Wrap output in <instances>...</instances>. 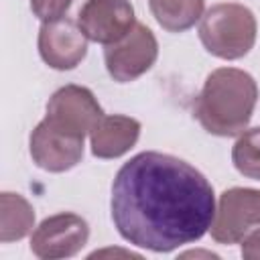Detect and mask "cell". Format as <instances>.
<instances>
[{"mask_svg": "<svg viewBox=\"0 0 260 260\" xmlns=\"http://www.w3.org/2000/svg\"><path fill=\"white\" fill-rule=\"evenodd\" d=\"M154 20L169 32H183L203 16L205 0H148Z\"/></svg>", "mask_w": 260, "mask_h": 260, "instance_id": "cell-13", "label": "cell"}, {"mask_svg": "<svg viewBox=\"0 0 260 260\" xmlns=\"http://www.w3.org/2000/svg\"><path fill=\"white\" fill-rule=\"evenodd\" d=\"M83 35L100 45L122 41L136 24L130 0H85L77 12Z\"/></svg>", "mask_w": 260, "mask_h": 260, "instance_id": "cell-10", "label": "cell"}, {"mask_svg": "<svg viewBox=\"0 0 260 260\" xmlns=\"http://www.w3.org/2000/svg\"><path fill=\"white\" fill-rule=\"evenodd\" d=\"M140 138V122L130 116H102L89 132L91 154L98 158H118L126 154Z\"/></svg>", "mask_w": 260, "mask_h": 260, "instance_id": "cell-11", "label": "cell"}, {"mask_svg": "<svg viewBox=\"0 0 260 260\" xmlns=\"http://www.w3.org/2000/svg\"><path fill=\"white\" fill-rule=\"evenodd\" d=\"M232 162L240 175L260 181V126L238 134L232 146Z\"/></svg>", "mask_w": 260, "mask_h": 260, "instance_id": "cell-14", "label": "cell"}, {"mask_svg": "<svg viewBox=\"0 0 260 260\" xmlns=\"http://www.w3.org/2000/svg\"><path fill=\"white\" fill-rule=\"evenodd\" d=\"M104 116L102 106L98 104L91 89L83 85H63L47 102V120L55 126L83 136L93 130L98 120Z\"/></svg>", "mask_w": 260, "mask_h": 260, "instance_id": "cell-9", "label": "cell"}, {"mask_svg": "<svg viewBox=\"0 0 260 260\" xmlns=\"http://www.w3.org/2000/svg\"><path fill=\"white\" fill-rule=\"evenodd\" d=\"M28 2H30L32 14L43 22L61 18L73 4V0H28Z\"/></svg>", "mask_w": 260, "mask_h": 260, "instance_id": "cell-15", "label": "cell"}, {"mask_svg": "<svg viewBox=\"0 0 260 260\" xmlns=\"http://www.w3.org/2000/svg\"><path fill=\"white\" fill-rule=\"evenodd\" d=\"M158 57V43L146 24L136 22L134 28L118 43L106 45L104 63L110 77L118 83H130L144 75Z\"/></svg>", "mask_w": 260, "mask_h": 260, "instance_id": "cell-6", "label": "cell"}, {"mask_svg": "<svg viewBox=\"0 0 260 260\" xmlns=\"http://www.w3.org/2000/svg\"><path fill=\"white\" fill-rule=\"evenodd\" d=\"M108 254H122V256H130V258H140V254H134V252H128V250H112V248H108V250H95V252H91L89 254V258H98V256H108Z\"/></svg>", "mask_w": 260, "mask_h": 260, "instance_id": "cell-17", "label": "cell"}, {"mask_svg": "<svg viewBox=\"0 0 260 260\" xmlns=\"http://www.w3.org/2000/svg\"><path fill=\"white\" fill-rule=\"evenodd\" d=\"M110 209L126 242L167 254L209 232L215 195L205 175L187 160L146 150L116 173Z\"/></svg>", "mask_w": 260, "mask_h": 260, "instance_id": "cell-1", "label": "cell"}, {"mask_svg": "<svg viewBox=\"0 0 260 260\" xmlns=\"http://www.w3.org/2000/svg\"><path fill=\"white\" fill-rule=\"evenodd\" d=\"M89 240L87 221L71 211L45 217L30 236V252L41 260L71 258L81 252Z\"/></svg>", "mask_w": 260, "mask_h": 260, "instance_id": "cell-5", "label": "cell"}, {"mask_svg": "<svg viewBox=\"0 0 260 260\" xmlns=\"http://www.w3.org/2000/svg\"><path fill=\"white\" fill-rule=\"evenodd\" d=\"M28 150L32 162L49 173H65L83 158V136L71 134L47 118L30 134Z\"/></svg>", "mask_w": 260, "mask_h": 260, "instance_id": "cell-7", "label": "cell"}, {"mask_svg": "<svg viewBox=\"0 0 260 260\" xmlns=\"http://www.w3.org/2000/svg\"><path fill=\"white\" fill-rule=\"evenodd\" d=\"M87 37L83 35L81 26L67 18L45 20L39 28V55L41 59L57 71L75 69L87 55Z\"/></svg>", "mask_w": 260, "mask_h": 260, "instance_id": "cell-8", "label": "cell"}, {"mask_svg": "<svg viewBox=\"0 0 260 260\" xmlns=\"http://www.w3.org/2000/svg\"><path fill=\"white\" fill-rule=\"evenodd\" d=\"M258 102L254 77L236 67L213 69L195 100L193 114L213 136H238L246 130Z\"/></svg>", "mask_w": 260, "mask_h": 260, "instance_id": "cell-2", "label": "cell"}, {"mask_svg": "<svg viewBox=\"0 0 260 260\" xmlns=\"http://www.w3.org/2000/svg\"><path fill=\"white\" fill-rule=\"evenodd\" d=\"M35 228V209L18 193L4 191L0 195V242H18Z\"/></svg>", "mask_w": 260, "mask_h": 260, "instance_id": "cell-12", "label": "cell"}, {"mask_svg": "<svg viewBox=\"0 0 260 260\" xmlns=\"http://www.w3.org/2000/svg\"><path fill=\"white\" fill-rule=\"evenodd\" d=\"M211 238L217 244H242L260 232V189L232 187L219 195L211 221Z\"/></svg>", "mask_w": 260, "mask_h": 260, "instance_id": "cell-4", "label": "cell"}, {"mask_svg": "<svg viewBox=\"0 0 260 260\" xmlns=\"http://www.w3.org/2000/svg\"><path fill=\"white\" fill-rule=\"evenodd\" d=\"M254 12L236 2H221L211 6L199 22V39L213 57L234 61L250 53L256 43Z\"/></svg>", "mask_w": 260, "mask_h": 260, "instance_id": "cell-3", "label": "cell"}, {"mask_svg": "<svg viewBox=\"0 0 260 260\" xmlns=\"http://www.w3.org/2000/svg\"><path fill=\"white\" fill-rule=\"evenodd\" d=\"M199 256H205V258H219L217 254L213 252H203V250H189V252H183L181 258H199Z\"/></svg>", "mask_w": 260, "mask_h": 260, "instance_id": "cell-18", "label": "cell"}, {"mask_svg": "<svg viewBox=\"0 0 260 260\" xmlns=\"http://www.w3.org/2000/svg\"><path fill=\"white\" fill-rule=\"evenodd\" d=\"M242 258H246V260H260V232L242 242Z\"/></svg>", "mask_w": 260, "mask_h": 260, "instance_id": "cell-16", "label": "cell"}]
</instances>
